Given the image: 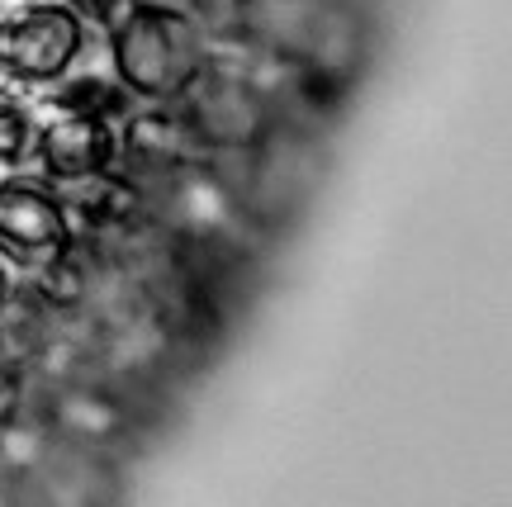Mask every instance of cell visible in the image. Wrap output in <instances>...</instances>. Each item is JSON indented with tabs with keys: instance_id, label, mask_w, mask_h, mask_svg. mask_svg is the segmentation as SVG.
Listing matches in <instances>:
<instances>
[{
	"instance_id": "1",
	"label": "cell",
	"mask_w": 512,
	"mask_h": 507,
	"mask_svg": "<svg viewBox=\"0 0 512 507\" xmlns=\"http://www.w3.org/2000/svg\"><path fill=\"white\" fill-rule=\"evenodd\" d=\"M323 166H328L323 128L271 119L266 138L252 147V166H247V181L238 190L242 223L256 237L290 233L323 181Z\"/></svg>"
},
{
	"instance_id": "2",
	"label": "cell",
	"mask_w": 512,
	"mask_h": 507,
	"mask_svg": "<svg viewBox=\"0 0 512 507\" xmlns=\"http://www.w3.org/2000/svg\"><path fill=\"white\" fill-rule=\"evenodd\" d=\"M110 72L133 100H166L200 67V24L176 0H138L105 34Z\"/></svg>"
},
{
	"instance_id": "3",
	"label": "cell",
	"mask_w": 512,
	"mask_h": 507,
	"mask_svg": "<svg viewBox=\"0 0 512 507\" xmlns=\"http://www.w3.org/2000/svg\"><path fill=\"white\" fill-rule=\"evenodd\" d=\"M29 413L76 451L114 455L128 451L138 432H143L147 413L138 408V399L119 389L105 375H86V380H62V384H34L29 394Z\"/></svg>"
},
{
	"instance_id": "4",
	"label": "cell",
	"mask_w": 512,
	"mask_h": 507,
	"mask_svg": "<svg viewBox=\"0 0 512 507\" xmlns=\"http://www.w3.org/2000/svg\"><path fill=\"white\" fill-rule=\"evenodd\" d=\"M91 29L67 0H0V81L53 86L81 62Z\"/></svg>"
},
{
	"instance_id": "5",
	"label": "cell",
	"mask_w": 512,
	"mask_h": 507,
	"mask_svg": "<svg viewBox=\"0 0 512 507\" xmlns=\"http://www.w3.org/2000/svg\"><path fill=\"white\" fill-rule=\"evenodd\" d=\"M166 105L176 109L185 133L200 143V152L219 147H256L271 128V105L242 81V76L195 67L176 91L166 95Z\"/></svg>"
},
{
	"instance_id": "6",
	"label": "cell",
	"mask_w": 512,
	"mask_h": 507,
	"mask_svg": "<svg viewBox=\"0 0 512 507\" xmlns=\"http://www.w3.org/2000/svg\"><path fill=\"white\" fill-rule=\"evenodd\" d=\"M76 237L67 200L57 195L48 181H24V176H5L0 181V256L29 271L38 261H48Z\"/></svg>"
},
{
	"instance_id": "7",
	"label": "cell",
	"mask_w": 512,
	"mask_h": 507,
	"mask_svg": "<svg viewBox=\"0 0 512 507\" xmlns=\"http://www.w3.org/2000/svg\"><path fill=\"white\" fill-rule=\"evenodd\" d=\"M114 162H119V124L38 109V133H34L29 166H38V176L48 185L62 190V185L110 176Z\"/></svg>"
},
{
	"instance_id": "8",
	"label": "cell",
	"mask_w": 512,
	"mask_h": 507,
	"mask_svg": "<svg viewBox=\"0 0 512 507\" xmlns=\"http://www.w3.org/2000/svg\"><path fill=\"white\" fill-rule=\"evenodd\" d=\"M195 157H200V143L185 133V124L166 100H138L119 119V162H114V171L138 190H147L171 171H181Z\"/></svg>"
},
{
	"instance_id": "9",
	"label": "cell",
	"mask_w": 512,
	"mask_h": 507,
	"mask_svg": "<svg viewBox=\"0 0 512 507\" xmlns=\"http://www.w3.org/2000/svg\"><path fill=\"white\" fill-rule=\"evenodd\" d=\"M15 489L24 507H119V498H124L114 455L76 451V446H62V441Z\"/></svg>"
},
{
	"instance_id": "10",
	"label": "cell",
	"mask_w": 512,
	"mask_h": 507,
	"mask_svg": "<svg viewBox=\"0 0 512 507\" xmlns=\"http://www.w3.org/2000/svg\"><path fill=\"white\" fill-rule=\"evenodd\" d=\"M38 105L53 109V114H81V119H105V124H119L138 100L119 86V76L114 72H76L72 67L67 76H57L53 86H43Z\"/></svg>"
},
{
	"instance_id": "11",
	"label": "cell",
	"mask_w": 512,
	"mask_h": 507,
	"mask_svg": "<svg viewBox=\"0 0 512 507\" xmlns=\"http://www.w3.org/2000/svg\"><path fill=\"white\" fill-rule=\"evenodd\" d=\"M34 133H38V109L24 95L5 91L0 86V171H19L29 166L34 152Z\"/></svg>"
},
{
	"instance_id": "12",
	"label": "cell",
	"mask_w": 512,
	"mask_h": 507,
	"mask_svg": "<svg viewBox=\"0 0 512 507\" xmlns=\"http://www.w3.org/2000/svg\"><path fill=\"white\" fill-rule=\"evenodd\" d=\"M29 394H34L29 370L19 361H0V427L15 422L19 413H29Z\"/></svg>"
},
{
	"instance_id": "13",
	"label": "cell",
	"mask_w": 512,
	"mask_h": 507,
	"mask_svg": "<svg viewBox=\"0 0 512 507\" xmlns=\"http://www.w3.org/2000/svg\"><path fill=\"white\" fill-rule=\"evenodd\" d=\"M67 5H72V15L81 19L91 34L105 38V34H114V29L124 24V15L138 5V0H67Z\"/></svg>"
},
{
	"instance_id": "14",
	"label": "cell",
	"mask_w": 512,
	"mask_h": 507,
	"mask_svg": "<svg viewBox=\"0 0 512 507\" xmlns=\"http://www.w3.org/2000/svg\"><path fill=\"white\" fill-rule=\"evenodd\" d=\"M176 5H181L200 29H233L242 15V0H176Z\"/></svg>"
},
{
	"instance_id": "15",
	"label": "cell",
	"mask_w": 512,
	"mask_h": 507,
	"mask_svg": "<svg viewBox=\"0 0 512 507\" xmlns=\"http://www.w3.org/2000/svg\"><path fill=\"white\" fill-rule=\"evenodd\" d=\"M15 285H19V275H15V266L0 256V308L10 304V294H15Z\"/></svg>"
},
{
	"instance_id": "16",
	"label": "cell",
	"mask_w": 512,
	"mask_h": 507,
	"mask_svg": "<svg viewBox=\"0 0 512 507\" xmlns=\"http://www.w3.org/2000/svg\"><path fill=\"white\" fill-rule=\"evenodd\" d=\"M0 507H24V503H19V489L5 479V474H0Z\"/></svg>"
},
{
	"instance_id": "17",
	"label": "cell",
	"mask_w": 512,
	"mask_h": 507,
	"mask_svg": "<svg viewBox=\"0 0 512 507\" xmlns=\"http://www.w3.org/2000/svg\"><path fill=\"white\" fill-rule=\"evenodd\" d=\"M0 361H10V356H5V342H0Z\"/></svg>"
}]
</instances>
